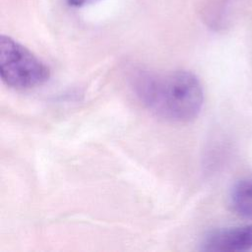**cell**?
Here are the masks:
<instances>
[{
  "instance_id": "6da1fadb",
  "label": "cell",
  "mask_w": 252,
  "mask_h": 252,
  "mask_svg": "<svg viewBox=\"0 0 252 252\" xmlns=\"http://www.w3.org/2000/svg\"><path fill=\"white\" fill-rule=\"evenodd\" d=\"M134 88L142 103L165 120L191 121L203 107V87L189 71L142 73L136 78Z\"/></svg>"
},
{
  "instance_id": "7a4b0ae2",
  "label": "cell",
  "mask_w": 252,
  "mask_h": 252,
  "mask_svg": "<svg viewBox=\"0 0 252 252\" xmlns=\"http://www.w3.org/2000/svg\"><path fill=\"white\" fill-rule=\"evenodd\" d=\"M50 71L44 62L10 36H0V76L14 89L26 90L42 85Z\"/></svg>"
},
{
  "instance_id": "3957f363",
  "label": "cell",
  "mask_w": 252,
  "mask_h": 252,
  "mask_svg": "<svg viewBox=\"0 0 252 252\" xmlns=\"http://www.w3.org/2000/svg\"><path fill=\"white\" fill-rule=\"evenodd\" d=\"M202 250L213 252H241L252 250V224L215 230L202 242Z\"/></svg>"
},
{
  "instance_id": "277c9868",
  "label": "cell",
  "mask_w": 252,
  "mask_h": 252,
  "mask_svg": "<svg viewBox=\"0 0 252 252\" xmlns=\"http://www.w3.org/2000/svg\"><path fill=\"white\" fill-rule=\"evenodd\" d=\"M229 200L231 209L237 215L252 220V178L236 182L231 189Z\"/></svg>"
},
{
  "instance_id": "5b68a950",
  "label": "cell",
  "mask_w": 252,
  "mask_h": 252,
  "mask_svg": "<svg viewBox=\"0 0 252 252\" xmlns=\"http://www.w3.org/2000/svg\"><path fill=\"white\" fill-rule=\"evenodd\" d=\"M68 4L72 7H76V8H80V7H84L86 5H89L91 3H94L97 0H67Z\"/></svg>"
}]
</instances>
